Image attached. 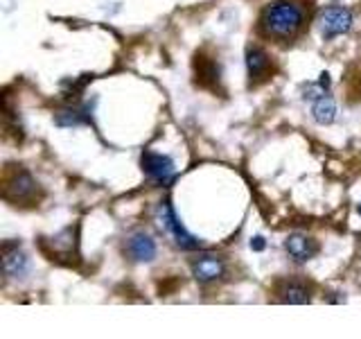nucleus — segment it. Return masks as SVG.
Instances as JSON below:
<instances>
[{"label": "nucleus", "instance_id": "1", "mask_svg": "<svg viewBox=\"0 0 361 339\" xmlns=\"http://www.w3.org/2000/svg\"><path fill=\"white\" fill-rule=\"evenodd\" d=\"M305 23V11L291 0H278L262 14V30L276 39H293Z\"/></svg>", "mask_w": 361, "mask_h": 339}, {"label": "nucleus", "instance_id": "2", "mask_svg": "<svg viewBox=\"0 0 361 339\" xmlns=\"http://www.w3.org/2000/svg\"><path fill=\"white\" fill-rule=\"evenodd\" d=\"M156 220H158V226H161L163 231H167L169 235H172V240L180 246V249H188V251H192V249H199L201 246V240H197L195 235L185 231V226L178 222L176 213L172 208V203H169L167 199L158 203L156 208Z\"/></svg>", "mask_w": 361, "mask_h": 339}, {"label": "nucleus", "instance_id": "3", "mask_svg": "<svg viewBox=\"0 0 361 339\" xmlns=\"http://www.w3.org/2000/svg\"><path fill=\"white\" fill-rule=\"evenodd\" d=\"M142 170L158 186H169L176 177V165L172 158L163 154H154V152L142 154Z\"/></svg>", "mask_w": 361, "mask_h": 339}, {"label": "nucleus", "instance_id": "4", "mask_svg": "<svg viewBox=\"0 0 361 339\" xmlns=\"http://www.w3.org/2000/svg\"><path fill=\"white\" fill-rule=\"evenodd\" d=\"M321 34L325 39H334L353 28V14L343 7H330L321 14Z\"/></svg>", "mask_w": 361, "mask_h": 339}, {"label": "nucleus", "instance_id": "5", "mask_svg": "<svg viewBox=\"0 0 361 339\" xmlns=\"http://www.w3.org/2000/svg\"><path fill=\"white\" fill-rule=\"evenodd\" d=\"M34 192H37V184L34 179L25 172V170H14L11 174L5 179V197L14 199V201H25L32 199Z\"/></svg>", "mask_w": 361, "mask_h": 339}, {"label": "nucleus", "instance_id": "6", "mask_svg": "<svg viewBox=\"0 0 361 339\" xmlns=\"http://www.w3.org/2000/svg\"><path fill=\"white\" fill-rule=\"evenodd\" d=\"M224 260L219 256H212V254H206V256H199L192 260V276H195L199 282H212L224 276Z\"/></svg>", "mask_w": 361, "mask_h": 339}, {"label": "nucleus", "instance_id": "7", "mask_svg": "<svg viewBox=\"0 0 361 339\" xmlns=\"http://www.w3.org/2000/svg\"><path fill=\"white\" fill-rule=\"evenodd\" d=\"M285 249L296 263H307V260H312L316 254H319V244H316V240H312V237L302 235V233L289 235L285 242Z\"/></svg>", "mask_w": 361, "mask_h": 339}, {"label": "nucleus", "instance_id": "8", "mask_svg": "<svg viewBox=\"0 0 361 339\" xmlns=\"http://www.w3.org/2000/svg\"><path fill=\"white\" fill-rule=\"evenodd\" d=\"M3 271L11 278H20L27 271V258L16 242H5L3 246Z\"/></svg>", "mask_w": 361, "mask_h": 339}, {"label": "nucleus", "instance_id": "9", "mask_svg": "<svg viewBox=\"0 0 361 339\" xmlns=\"http://www.w3.org/2000/svg\"><path fill=\"white\" fill-rule=\"evenodd\" d=\"M127 254L135 263H149L156 258V242L147 233H133L127 240Z\"/></svg>", "mask_w": 361, "mask_h": 339}, {"label": "nucleus", "instance_id": "10", "mask_svg": "<svg viewBox=\"0 0 361 339\" xmlns=\"http://www.w3.org/2000/svg\"><path fill=\"white\" fill-rule=\"evenodd\" d=\"M278 299L282 303H310V287L305 285L300 280H285L282 285L278 287Z\"/></svg>", "mask_w": 361, "mask_h": 339}, {"label": "nucleus", "instance_id": "11", "mask_svg": "<svg viewBox=\"0 0 361 339\" xmlns=\"http://www.w3.org/2000/svg\"><path fill=\"white\" fill-rule=\"evenodd\" d=\"M312 113H314V120L319 122V124H330V122H334V118H336V105H334V100L327 97V95H321L319 100H314Z\"/></svg>", "mask_w": 361, "mask_h": 339}, {"label": "nucleus", "instance_id": "12", "mask_svg": "<svg viewBox=\"0 0 361 339\" xmlns=\"http://www.w3.org/2000/svg\"><path fill=\"white\" fill-rule=\"evenodd\" d=\"M246 68H248V75H251V79L262 77L267 73V68H269L267 52L259 50V48H248V52H246Z\"/></svg>", "mask_w": 361, "mask_h": 339}, {"label": "nucleus", "instance_id": "13", "mask_svg": "<svg viewBox=\"0 0 361 339\" xmlns=\"http://www.w3.org/2000/svg\"><path fill=\"white\" fill-rule=\"evenodd\" d=\"M86 118L79 116V111H61V113H56V118L54 122L59 124V127H75V124H82Z\"/></svg>", "mask_w": 361, "mask_h": 339}, {"label": "nucleus", "instance_id": "14", "mask_svg": "<svg viewBox=\"0 0 361 339\" xmlns=\"http://www.w3.org/2000/svg\"><path fill=\"white\" fill-rule=\"evenodd\" d=\"M199 68V66H197ZM199 75L201 79H212V82H217L219 79V66L217 64H212V61H201V68H199Z\"/></svg>", "mask_w": 361, "mask_h": 339}, {"label": "nucleus", "instance_id": "15", "mask_svg": "<svg viewBox=\"0 0 361 339\" xmlns=\"http://www.w3.org/2000/svg\"><path fill=\"white\" fill-rule=\"evenodd\" d=\"M251 246H253V249H257V251H259V249H264L262 237H255V242H251Z\"/></svg>", "mask_w": 361, "mask_h": 339}, {"label": "nucleus", "instance_id": "16", "mask_svg": "<svg viewBox=\"0 0 361 339\" xmlns=\"http://www.w3.org/2000/svg\"><path fill=\"white\" fill-rule=\"evenodd\" d=\"M359 215H361V203H359Z\"/></svg>", "mask_w": 361, "mask_h": 339}]
</instances>
